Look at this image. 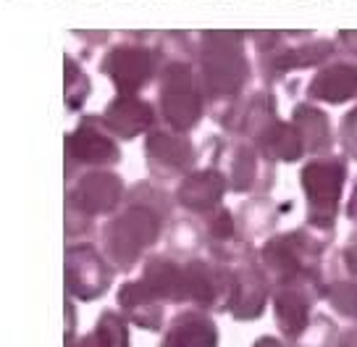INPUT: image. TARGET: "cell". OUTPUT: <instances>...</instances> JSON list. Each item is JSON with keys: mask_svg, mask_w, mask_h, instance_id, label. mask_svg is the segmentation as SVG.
<instances>
[{"mask_svg": "<svg viewBox=\"0 0 357 347\" xmlns=\"http://www.w3.org/2000/svg\"><path fill=\"white\" fill-rule=\"evenodd\" d=\"M226 187H229L226 177L218 168H202V171H195L190 177H184V182L178 184L176 190V200L187 211L208 216L211 211L221 208Z\"/></svg>", "mask_w": 357, "mask_h": 347, "instance_id": "obj_15", "label": "cell"}, {"mask_svg": "<svg viewBox=\"0 0 357 347\" xmlns=\"http://www.w3.org/2000/svg\"><path fill=\"white\" fill-rule=\"evenodd\" d=\"M153 121H155L153 105L145 103L142 98H137V95H119L105 108V116H102L105 129L123 137V140H132V137L147 132L153 126Z\"/></svg>", "mask_w": 357, "mask_h": 347, "instance_id": "obj_16", "label": "cell"}, {"mask_svg": "<svg viewBox=\"0 0 357 347\" xmlns=\"http://www.w3.org/2000/svg\"><path fill=\"white\" fill-rule=\"evenodd\" d=\"M123 208L102 226V256L116 271H132L158 242L168 219V195L153 184H137L123 195Z\"/></svg>", "mask_w": 357, "mask_h": 347, "instance_id": "obj_1", "label": "cell"}, {"mask_svg": "<svg viewBox=\"0 0 357 347\" xmlns=\"http://www.w3.org/2000/svg\"><path fill=\"white\" fill-rule=\"evenodd\" d=\"M339 140H342V147L349 158H357V108L347 113L342 119V126H339Z\"/></svg>", "mask_w": 357, "mask_h": 347, "instance_id": "obj_24", "label": "cell"}, {"mask_svg": "<svg viewBox=\"0 0 357 347\" xmlns=\"http://www.w3.org/2000/svg\"><path fill=\"white\" fill-rule=\"evenodd\" d=\"M347 163L342 158H312L302 168V187L307 195V226L331 235L339 213V200L344 190Z\"/></svg>", "mask_w": 357, "mask_h": 347, "instance_id": "obj_6", "label": "cell"}, {"mask_svg": "<svg viewBox=\"0 0 357 347\" xmlns=\"http://www.w3.org/2000/svg\"><path fill=\"white\" fill-rule=\"evenodd\" d=\"M211 253L213 260L226 269V297L221 311L236 321H257L266 313L273 290L260 258L245 242L211 247Z\"/></svg>", "mask_w": 357, "mask_h": 347, "instance_id": "obj_2", "label": "cell"}, {"mask_svg": "<svg viewBox=\"0 0 357 347\" xmlns=\"http://www.w3.org/2000/svg\"><path fill=\"white\" fill-rule=\"evenodd\" d=\"M310 98L324 103H347L357 98V64H331L324 71H318V77L310 84Z\"/></svg>", "mask_w": 357, "mask_h": 347, "instance_id": "obj_17", "label": "cell"}, {"mask_svg": "<svg viewBox=\"0 0 357 347\" xmlns=\"http://www.w3.org/2000/svg\"><path fill=\"white\" fill-rule=\"evenodd\" d=\"M89 95V79L82 68L66 58V105L68 111H79Z\"/></svg>", "mask_w": 357, "mask_h": 347, "instance_id": "obj_23", "label": "cell"}, {"mask_svg": "<svg viewBox=\"0 0 357 347\" xmlns=\"http://www.w3.org/2000/svg\"><path fill=\"white\" fill-rule=\"evenodd\" d=\"M66 347H129V321L119 311H102L89 334H66Z\"/></svg>", "mask_w": 357, "mask_h": 347, "instance_id": "obj_19", "label": "cell"}, {"mask_svg": "<svg viewBox=\"0 0 357 347\" xmlns=\"http://www.w3.org/2000/svg\"><path fill=\"white\" fill-rule=\"evenodd\" d=\"M113 269L108 258L89 242H71L66 250V290L71 300L92 302L102 297L113 284Z\"/></svg>", "mask_w": 357, "mask_h": 347, "instance_id": "obj_9", "label": "cell"}, {"mask_svg": "<svg viewBox=\"0 0 357 347\" xmlns=\"http://www.w3.org/2000/svg\"><path fill=\"white\" fill-rule=\"evenodd\" d=\"M336 266H339V271H344L347 276L357 279V232L349 237V242L344 245V250L339 253V258H336Z\"/></svg>", "mask_w": 357, "mask_h": 347, "instance_id": "obj_25", "label": "cell"}, {"mask_svg": "<svg viewBox=\"0 0 357 347\" xmlns=\"http://www.w3.org/2000/svg\"><path fill=\"white\" fill-rule=\"evenodd\" d=\"M347 216H349L352 221H357V190H355V195H352V200H349V211H347Z\"/></svg>", "mask_w": 357, "mask_h": 347, "instance_id": "obj_28", "label": "cell"}, {"mask_svg": "<svg viewBox=\"0 0 357 347\" xmlns=\"http://www.w3.org/2000/svg\"><path fill=\"white\" fill-rule=\"evenodd\" d=\"M336 313L357 324V279L347 276L344 271H336L334 276L324 279V297Z\"/></svg>", "mask_w": 357, "mask_h": 347, "instance_id": "obj_20", "label": "cell"}, {"mask_svg": "<svg viewBox=\"0 0 357 347\" xmlns=\"http://www.w3.org/2000/svg\"><path fill=\"white\" fill-rule=\"evenodd\" d=\"M145 158L147 163H150L153 177H158V179H174L178 174L190 171L195 153H192V145L187 142V137L176 135V132L155 129L145 142Z\"/></svg>", "mask_w": 357, "mask_h": 347, "instance_id": "obj_12", "label": "cell"}, {"mask_svg": "<svg viewBox=\"0 0 357 347\" xmlns=\"http://www.w3.org/2000/svg\"><path fill=\"white\" fill-rule=\"evenodd\" d=\"M324 297V279H291L287 284H279L271 290V300H273V316H276V326L284 334V342H294L297 337L305 332V326L310 324L315 313V302Z\"/></svg>", "mask_w": 357, "mask_h": 347, "instance_id": "obj_8", "label": "cell"}, {"mask_svg": "<svg viewBox=\"0 0 357 347\" xmlns=\"http://www.w3.org/2000/svg\"><path fill=\"white\" fill-rule=\"evenodd\" d=\"M160 347H218V326L211 311L184 308L163 329Z\"/></svg>", "mask_w": 357, "mask_h": 347, "instance_id": "obj_13", "label": "cell"}, {"mask_svg": "<svg viewBox=\"0 0 357 347\" xmlns=\"http://www.w3.org/2000/svg\"><path fill=\"white\" fill-rule=\"evenodd\" d=\"M336 334H339V329L334 321L326 313H315L310 324L305 326V332L291 342V347H334Z\"/></svg>", "mask_w": 357, "mask_h": 347, "instance_id": "obj_22", "label": "cell"}, {"mask_svg": "<svg viewBox=\"0 0 357 347\" xmlns=\"http://www.w3.org/2000/svg\"><path fill=\"white\" fill-rule=\"evenodd\" d=\"M123 182L111 171H87L77 184L68 187L66 198V237L77 239L92 229V219L113 213L123 202Z\"/></svg>", "mask_w": 357, "mask_h": 347, "instance_id": "obj_4", "label": "cell"}, {"mask_svg": "<svg viewBox=\"0 0 357 347\" xmlns=\"http://www.w3.org/2000/svg\"><path fill=\"white\" fill-rule=\"evenodd\" d=\"M334 347H357V324L347 326L344 332H339Z\"/></svg>", "mask_w": 357, "mask_h": 347, "instance_id": "obj_26", "label": "cell"}, {"mask_svg": "<svg viewBox=\"0 0 357 347\" xmlns=\"http://www.w3.org/2000/svg\"><path fill=\"white\" fill-rule=\"evenodd\" d=\"M160 82V111L171 126V132L184 135L190 132L202 116V90L192 77L190 64L171 61L163 68Z\"/></svg>", "mask_w": 357, "mask_h": 347, "instance_id": "obj_7", "label": "cell"}, {"mask_svg": "<svg viewBox=\"0 0 357 347\" xmlns=\"http://www.w3.org/2000/svg\"><path fill=\"white\" fill-rule=\"evenodd\" d=\"M121 158L111 132L105 129L102 119L87 116L66 137V179L74 177L77 168L84 166H113Z\"/></svg>", "mask_w": 357, "mask_h": 347, "instance_id": "obj_10", "label": "cell"}, {"mask_svg": "<svg viewBox=\"0 0 357 347\" xmlns=\"http://www.w3.org/2000/svg\"><path fill=\"white\" fill-rule=\"evenodd\" d=\"M260 158L257 150L250 145H236L231 150V174H229V187L234 192H247L255 190L257 177H260Z\"/></svg>", "mask_w": 357, "mask_h": 347, "instance_id": "obj_21", "label": "cell"}, {"mask_svg": "<svg viewBox=\"0 0 357 347\" xmlns=\"http://www.w3.org/2000/svg\"><path fill=\"white\" fill-rule=\"evenodd\" d=\"M291 126L297 129L302 140V147L307 153H326L331 147V124L324 111H318L310 103H300L291 113Z\"/></svg>", "mask_w": 357, "mask_h": 347, "instance_id": "obj_18", "label": "cell"}, {"mask_svg": "<svg viewBox=\"0 0 357 347\" xmlns=\"http://www.w3.org/2000/svg\"><path fill=\"white\" fill-rule=\"evenodd\" d=\"M250 68L236 34H208L200 53L202 98H234L245 87Z\"/></svg>", "mask_w": 357, "mask_h": 347, "instance_id": "obj_5", "label": "cell"}, {"mask_svg": "<svg viewBox=\"0 0 357 347\" xmlns=\"http://www.w3.org/2000/svg\"><path fill=\"white\" fill-rule=\"evenodd\" d=\"M119 308L126 321H132L139 329L160 332L166 324V305L158 300L139 279L123 281L119 290Z\"/></svg>", "mask_w": 357, "mask_h": 347, "instance_id": "obj_14", "label": "cell"}, {"mask_svg": "<svg viewBox=\"0 0 357 347\" xmlns=\"http://www.w3.org/2000/svg\"><path fill=\"white\" fill-rule=\"evenodd\" d=\"M100 68L111 77L119 95H134L153 77V56L139 45H119L108 53Z\"/></svg>", "mask_w": 357, "mask_h": 347, "instance_id": "obj_11", "label": "cell"}, {"mask_svg": "<svg viewBox=\"0 0 357 347\" xmlns=\"http://www.w3.org/2000/svg\"><path fill=\"white\" fill-rule=\"evenodd\" d=\"M252 347H289L284 339H279V337H271V334H266V337H260L255 345Z\"/></svg>", "mask_w": 357, "mask_h": 347, "instance_id": "obj_27", "label": "cell"}, {"mask_svg": "<svg viewBox=\"0 0 357 347\" xmlns=\"http://www.w3.org/2000/svg\"><path fill=\"white\" fill-rule=\"evenodd\" d=\"M326 247H328V235L307 226L300 232L271 237L257 258L271 279V287H279V284L302 279V276L326 279L324 263H321Z\"/></svg>", "mask_w": 357, "mask_h": 347, "instance_id": "obj_3", "label": "cell"}]
</instances>
